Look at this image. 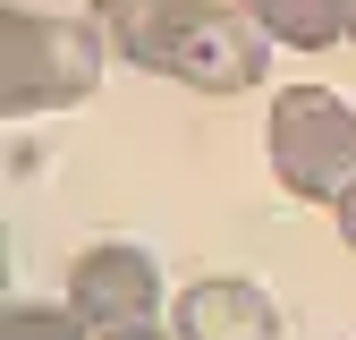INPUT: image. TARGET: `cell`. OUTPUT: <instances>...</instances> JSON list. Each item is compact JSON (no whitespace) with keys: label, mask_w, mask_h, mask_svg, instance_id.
Returning a JSON list of instances; mask_svg holds the SVG:
<instances>
[{"label":"cell","mask_w":356,"mask_h":340,"mask_svg":"<svg viewBox=\"0 0 356 340\" xmlns=\"http://www.w3.org/2000/svg\"><path fill=\"white\" fill-rule=\"evenodd\" d=\"M94 26L111 34L119 60L178 77L195 94H246L272 42L246 9H220V0H94Z\"/></svg>","instance_id":"1"},{"label":"cell","mask_w":356,"mask_h":340,"mask_svg":"<svg viewBox=\"0 0 356 340\" xmlns=\"http://www.w3.org/2000/svg\"><path fill=\"white\" fill-rule=\"evenodd\" d=\"M170 332H178V340H280V307H272L263 281L212 272V281H195L187 298H178Z\"/></svg>","instance_id":"5"},{"label":"cell","mask_w":356,"mask_h":340,"mask_svg":"<svg viewBox=\"0 0 356 340\" xmlns=\"http://www.w3.org/2000/svg\"><path fill=\"white\" fill-rule=\"evenodd\" d=\"M68 307L94 323V332H127V323H153L161 307V272L145 247H85L68 264Z\"/></svg>","instance_id":"4"},{"label":"cell","mask_w":356,"mask_h":340,"mask_svg":"<svg viewBox=\"0 0 356 340\" xmlns=\"http://www.w3.org/2000/svg\"><path fill=\"white\" fill-rule=\"evenodd\" d=\"M238 9L272 42H289V52H331V42L356 26V0H238Z\"/></svg>","instance_id":"6"},{"label":"cell","mask_w":356,"mask_h":340,"mask_svg":"<svg viewBox=\"0 0 356 340\" xmlns=\"http://www.w3.org/2000/svg\"><path fill=\"white\" fill-rule=\"evenodd\" d=\"M102 52L111 34L85 17H51V9H0V111L34 119V111H68L102 85Z\"/></svg>","instance_id":"2"},{"label":"cell","mask_w":356,"mask_h":340,"mask_svg":"<svg viewBox=\"0 0 356 340\" xmlns=\"http://www.w3.org/2000/svg\"><path fill=\"white\" fill-rule=\"evenodd\" d=\"M94 323H85L76 307H9L0 315V340H85Z\"/></svg>","instance_id":"7"},{"label":"cell","mask_w":356,"mask_h":340,"mask_svg":"<svg viewBox=\"0 0 356 340\" xmlns=\"http://www.w3.org/2000/svg\"><path fill=\"white\" fill-rule=\"evenodd\" d=\"M102 340H178V332H153V323H127V332H102Z\"/></svg>","instance_id":"9"},{"label":"cell","mask_w":356,"mask_h":340,"mask_svg":"<svg viewBox=\"0 0 356 340\" xmlns=\"http://www.w3.org/2000/svg\"><path fill=\"white\" fill-rule=\"evenodd\" d=\"M331 212H339V238H348V247H356V187H348V196H339V204H331Z\"/></svg>","instance_id":"8"},{"label":"cell","mask_w":356,"mask_h":340,"mask_svg":"<svg viewBox=\"0 0 356 340\" xmlns=\"http://www.w3.org/2000/svg\"><path fill=\"white\" fill-rule=\"evenodd\" d=\"M263 145H272V179L305 204H339L356 187V111L323 85H289L272 94V128H263Z\"/></svg>","instance_id":"3"},{"label":"cell","mask_w":356,"mask_h":340,"mask_svg":"<svg viewBox=\"0 0 356 340\" xmlns=\"http://www.w3.org/2000/svg\"><path fill=\"white\" fill-rule=\"evenodd\" d=\"M348 34H356V26H348Z\"/></svg>","instance_id":"10"}]
</instances>
